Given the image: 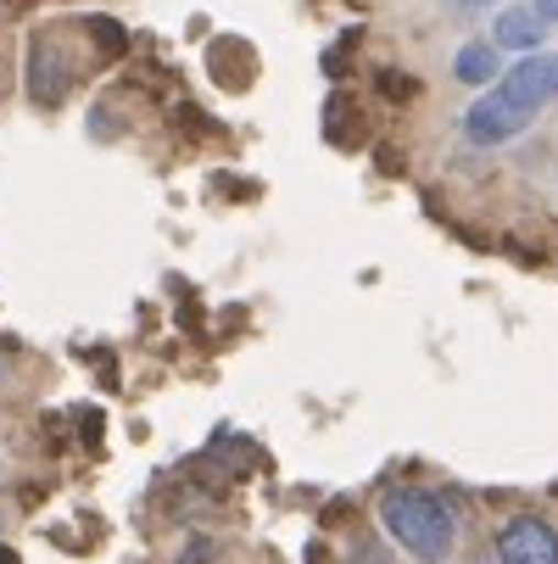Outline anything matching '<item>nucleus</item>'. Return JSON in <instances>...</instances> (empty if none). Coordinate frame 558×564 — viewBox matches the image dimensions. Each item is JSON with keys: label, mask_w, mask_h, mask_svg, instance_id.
<instances>
[{"label": "nucleus", "mask_w": 558, "mask_h": 564, "mask_svg": "<svg viewBox=\"0 0 558 564\" xmlns=\"http://www.w3.org/2000/svg\"><path fill=\"white\" fill-rule=\"evenodd\" d=\"M380 520H385L391 542L403 547L408 558H419V564H441L452 553V542H458V509L441 492H419V487L391 492L380 503Z\"/></svg>", "instance_id": "1"}, {"label": "nucleus", "mask_w": 558, "mask_h": 564, "mask_svg": "<svg viewBox=\"0 0 558 564\" xmlns=\"http://www.w3.org/2000/svg\"><path fill=\"white\" fill-rule=\"evenodd\" d=\"M497 96L508 107H519L525 118H536L547 101H558V56L536 51V56H519L503 78H497Z\"/></svg>", "instance_id": "2"}, {"label": "nucleus", "mask_w": 558, "mask_h": 564, "mask_svg": "<svg viewBox=\"0 0 558 564\" xmlns=\"http://www.w3.org/2000/svg\"><path fill=\"white\" fill-rule=\"evenodd\" d=\"M497 564H558V531L541 514H514L497 531Z\"/></svg>", "instance_id": "3"}, {"label": "nucleus", "mask_w": 558, "mask_h": 564, "mask_svg": "<svg viewBox=\"0 0 558 564\" xmlns=\"http://www.w3.org/2000/svg\"><path fill=\"white\" fill-rule=\"evenodd\" d=\"M525 129H530V118H525L519 107H508L497 90H486L481 101L463 112V140H469V145H508V140H519Z\"/></svg>", "instance_id": "4"}, {"label": "nucleus", "mask_w": 558, "mask_h": 564, "mask_svg": "<svg viewBox=\"0 0 558 564\" xmlns=\"http://www.w3.org/2000/svg\"><path fill=\"white\" fill-rule=\"evenodd\" d=\"M547 18L536 12V7H503L497 12V23H492V45L497 51H519V56H536L541 51V40H547Z\"/></svg>", "instance_id": "5"}, {"label": "nucleus", "mask_w": 558, "mask_h": 564, "mask_svg": "<svg viewBox=\"0 0 558 564\" xmlns=\"http://www.w3.org/2000/svg\"><path fill=\"white\" fill-rule=\"evenodd\" d=\"M67 85H73V67L56 56L51 40H40L34 56H29V90H34V101H40V107H56V101L67 96Z\"/></svg>", "instance_id": "6"}, {"label": "nucleus", "mask_w": 558, "mask_h": 564, "mask_svg": "<svg viewBox=\"0 0 558 564\" xmlns=\"http://www.w3.org/2000/svg\"><path fill=\"white\" fill-rule=\"evenodd\" d=\"M452 73L463 78V85H497V78H503V51L492 45V40H469L458 56H452Z\"/></svg>", "instance_id": "7"}, {"label": "nucleus", "mask_w": 558, "mask_h": 564, "mask_svg": "<svg viewBox=\"0 0 558 564\" xmlns=\"http://www.w3.org/2000/svg\"><path fill=\"white\" fill-rule=\"evenodd\" d=\"M530 7H536V12L547 18V23H558V0H530Z\"/></svg>", "instance_id": "8"}, {"label": "nucleus", "mask_w": 558, "mask_h": 564, "mask_svg": "<svg viewBox=\"0 0 558 564\" xmlns=\"http://www.w3.org/2000/svg\"><path fill=\"white\" fill-rule=\"evenodd\" d=\"M452 7H492V0H452Z\"/></svg>", "instance_id": "9"}, {"label": "nucleus", "mask_w": 558, "mask_h": 564, "mask_svg": "<svg viewBox=\"0 0 558 564\" xmlns=\"http://www.w3.org/2000/svg\"><path fill=\"white\" fill-rule=\"evenodd\" d=\"M0 564H18V553H12V547H0Z\"/></svg>", "instance_id": "10"}, {"label": "nucleus", "mask_w": 558, "mask_h": 564, "mask_svg": "<svg viewBox=\"0 0 558 564\" xmlns=\"http://www.w3.org/2000/svg\"><path fill=\"white\" fill-rule=\"evenodd\" d=\"M7 375H12V364H7V358H0V386H7Z\"/></svg>", "instance_id": "11"}]
</instances>
